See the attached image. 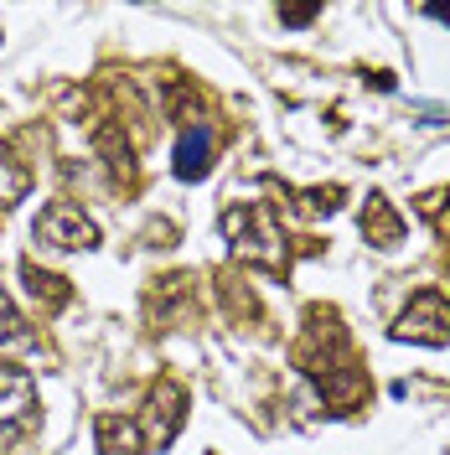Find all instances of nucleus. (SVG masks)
<instances>
[{
	"instance_id": "obj_1",
	"label": "nucleus",
	"mask_w": 450,
	"mask_h": 455,
	"mask_svg": "<svg viewBox=\"0 0 450 455\" xmlns=\"http://www.w3.org/2000/svg\"><path fill=\"white\" fill-rule=\"evenodd\" d=\"M228 238H233V249L253 264H269V269H280L285 264V238L280 228H275V212L269 207H233L223 218Z\"/></svg>"
},
{
	"instance_id": "obj_2",
	"label": "nucleus",
	"mask_w": 450,
	"mask_h": 455,
	"mask_svg": "<svg viewBox=\"0 0 450 455\" xmlns=\"http://www.w3.org/2000/svg\"><path fill=\"white\" fill-rule=\"evenodd\" d=\"M394 337L398 341H424V347H440V341H450V300L440 295V290H420V295L404 306Z\"/></svg>"
},
{
	"instance_id": "obj_3",
	"label": "nucleus",
	"mask_w": 450,
	"mask_h": 455,
	"mask_svg": "<svg viewBox=\"0 0 450 455\" xmlns=\"http://www.w3.org/2000/svg\"><path fill=\"white\" fill-rule=\"evenodd\" d=\"M36 238L47 243V249H93L99 243V228L88 223V212H78L73 202H52L42 218H36Z\"/></svg>"
},
{
	"instance_id": "obj_4",
	"label": "nucleus",
	"mask_w": 450,
	"mask_h": 455,
	"mask_svg": "<svg viewBox=\"0 0 450 455\" xmlns=\"http://www.w3.org/2000/svg\"><path fill=\"white\" fill-rule=\"evenodd\" d=\"M187 419V394H181V383H156V394H150V440L156 445H171L176 440V429Z\"/></svg>"
},
{
	"instance_id": "obj_5",
	"label": "nucleus",
	"mask_w": 450,
	"mask_h": 455,
	"mask_svg": "<svg viewBox=\"0 0 450 455\" xmlns=\"http://www.w3.org/2000/svg\"><path fill=\"white\" fill-rule=\"evenodd\" d=\"M36 403V388L21 368H0V429H16L31 414Z\"/></svg>"
},
{
	"instance_id": "obj_6",
	"label": "nucleus",
	"mask_w": 450,
	"mask_h": 455,
	"mask_svg": "<svg viewBox=\"0 0 450 455\" xmlns=\"http://www.w3.org/2000/svg\"><path fill=\"white\" fill-rule=\"evenodd\" d=\"M363 233H367V243H378V249H389V243H398V233H404V223H398V212L389 207V197H367Z\"/></svg>"
},
{
	"instance_id": "obj_7",
	"label": "nucleus",
	"mask_w": 450,
	"mask_h": 455,
	"mask_svg": "<svg viewBox=\"0 0 450 455\" xmlns=\"http://www.w3.org/2000/svg\"><path fill=\"white\" fill-rule=\"evenodd\" d=\"M207 156H213V135H207V130H187V135L176 140V176L197 181L202 171H207Z\"/></svg>"
},
{
	"instance_id": "obj_8",
	"label": "nucleus",
	"mask_w": 450,
	"mask_h": 455,
	"mask_svg": "<svg viewBox=\"0 0 450 455\" xmlns=\"http://www.w3.org/2000/svg\"><path fill=\"white\" fill-rule=\"evenodd\" d=\"M141 429H135V419H114V414H104L99 419V451L104 455H141Z\"/></svg>"
},
{
	"instance_id": "obj_9",
	"label": "nucleus",
	"mask_w": 450,
	"mask_h": 455,
	"mask_svg": "<svg viewBox=\"0 0 450 455\" xmlns=\"http://www.w3.org/2000/svg\"><path fill=\"white\" fill-rule=\"evenodd\" d=\"M27 187H31V171L0 145V207H11V202H21L27 197Z\"/></svg>"
},
{
	"instance_id": "obj_10",
	"label": "nucleus",
	"mask_w": 450,
	"mask_h": 455,
	"mask_svg": "<svg viewBox=\"0 0 450 455\" xmlns=\"http://www.w3.org/2000/svg\"><path fill=\"white\" fill-rule=\"evenodd\" d=\"M31 331H27V321H21V311L11 306V295L0 290V352H16V347H27Z\"/></svg>"
},
{
	"instance_id": "obj_11",
	"label": "nucleus",
	"mask_w": 450,
	"mask_h": 455,
	"mask_svg": "<svg viewBox=\"0 0 450 455\" xmlns=\"http://www.w3.org/2000/svg\"><path fill=\"white\" fill-rule=\"evenodd\" d=\"M21 275H27L31 295H42L47 306H62V300H68V280H57V275H42L36 264H21Z\"/></svg>"
},
{
	"instance_id": "obj_12",
	"label": "nucleus",
	"mask_w": 450,
	"mask_h": 455,
	"mask_svg": "<svg viewBox=\"0 0 450 455\" xmlns=\"http://www.w3.org/2000/svg\"><path fill=\"white\" fill-rule=\"evenodd\" d=\"M310 16H316V5H295V11H285V21H290V27H306Z\"/></svg>"
},
{
	"instance_id": "obj_13",
	"label": "nucleus",
	"mask_w": 450,
	"mask_h": 455,
	"mask_svg": "<svg viewBox=\"0 0 450 455\" xmlns=\"http://www.w3.org/2000/svg\"><path fill=\"white\" fill-rule=\"evenodd\" d=\"M440 238H446V243H450V207H446V212H440Z\"/></svg>"
}]
</instances>
